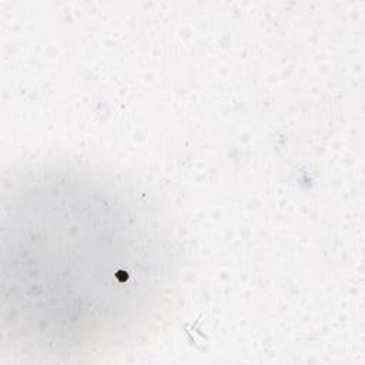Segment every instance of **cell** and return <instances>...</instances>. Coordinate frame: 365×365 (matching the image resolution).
<instances>
[{
	"label": "cell",
	"instance_id": "obj_1",
	"mask_svg": "<svg viewBox=\"0 0 365 365\" xmlns=\"http://www.w3.org/2000/svg\"><path fill=\"white\" fill-rule=\"evenodd\" d=\"M170 230L100 170L38 164L1 198V329L13 352L73 362L124 351L154 331L175 292Z\"/></svg>",
	"mask_w": 365,
	"mask_h": 365
}]
</instances>
